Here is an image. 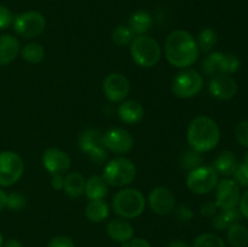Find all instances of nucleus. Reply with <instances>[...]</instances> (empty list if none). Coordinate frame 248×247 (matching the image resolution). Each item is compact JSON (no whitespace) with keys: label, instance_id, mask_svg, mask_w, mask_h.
<instances>
[{"label":"nucleus","instance_id":"9d476101","mask_svg":"<svg viewBox=\"0 0 248 247\" xmlns=\"http://www.w3.org/2000/svg\"><path fill=\"white\" fill-rule=\"evenodd\" d=\"M79 148L96 164H102L108 157V153L103 145V133L99 130L90 128L84 131L79 137Z\"/></svg>","mask_w":248,"mask_h":247},{"label":"nucleus","instance_id":"20e7f679","mask_svg":"<svg viewBox=\"0 0 248 247\" xmlns=\"http://www.w3.org/2000/svg\"><path fill=\"white\" fill-rule=\"evenodd\" d=\"M130 53L133 62L142 68H152L161 58V46L149 35L135 36L130 44Z\"/></svg>","mask_w":248,"mask_h":247},{"label":"nucleus","instance_id":"dca6fc26","mask_svg":"<svg viewBox=\"0 0 248 247\" xmlns=\"http://www.w3.org/2000/svg\"><path fill=\"white\" fill-rule=\"evenodd\" d=\"M208 90L213 98L219 101H230L237 93V84L229 75H217L212 77Z\"/></svg>","mask_w":248,"mask_h":247},{"label":"nucleus","instance_id":"ea45409f","mask_svg":"<svg viewBox=\"0 0 248 247\" xmlns=\"http://www.w3.org/2000/svg\"><path fill=\"white\" fill-rule=\"evenodd\" d=\"M218 206L215 201H206L200 206V213L205 218H213L218 213Z\"/></svg>","mask_w":248,"mask_h":247},{"label":"nucleus","instance_id":"f704fd0d","mask_svg":"<svg viewBox=\"0 0 248 247\" xmlns=\"http://www.w3.org/2000/svg\"><path fill=\"white\" fill-rule=\"evenodd\" d=\"M234 181L239 185L248 188V162L242 161L241 164L237 165L236 170L234 172Z\"/></svg>","mask_w":248,"mask_h":247},{"label":"nucleus","instance_id":"58836bf2","mask_svg":"<svg viewBox=\"0 0 248 247\" xmlns=\"http://www.w3.org/2000/svg\"><path fill=\"white\" fill-rule=\"evenodd\" d=\"M47 247H75L74 241L65 235H57L50 240Z\"/></svg>","mask_w":248,"mask_h":247},{"label":"nucleus","instance_id":"cd10ccee","mask_svg":"<svg viewBox=\"0 0 248 247\" xmlns=\"http://www.w3.org/2000/svg\"><path fill=\"white\" fill-rule=\"evenodd\" d=\"M21 56L26 62L36 64V63H40L45 57V48L39 43H28L22 47Z\"/></svg>","mask_w":248,"mask_h":247},{"label":"nucleus","instance_id":"f03ea898","mask_svg":"<svg viewBox=\"0 0 248 247\" xmlns=\"http://www.w3.org/2000/svg\"><path fill=\"white\" fill-rule=\"evenodd\" d=\"M186 140L193 150L206 153L215 149L220 140L218 124L207 115H199L189 124Z\"/></svg>","mask_w":248,"mask_h":247},{"label":"nucleus","instance_id":"f8f14e48","mask_svg":"<svg viewBox=\"0 0 248 247\" xmlns=\"http://www.w3.org/2000/svg\"><path fill=\"white\" fill-rule=\"evenodd\" d=\"M241 198L240 185L234 179H223L216 186V201L219 210L237 207Z\"/></svg>","mask_w":248,"mask_h":247},{"label":"nucleus","instance_id":"79ce46f5","mask_svg":"<svg viewBox=\"0 0 248 247\" xmlns=\"http://www.w3.org/2000/svg\"><path fill=\"white\" fill-rule=\"evenodd\" d=\"M239 206H240L239 210L240 212H241L242 217H245L246 219H248V189L244 194H242L241 198H240Z\"/></svg>","mask_w":248,"mask_h":247},{"label":"nucleus","instance_id":"5701e85b","mask_svg":"<svg viewBox=\"0 0 248 247\" xmlns=\"http://www.w3.org/2000/svg\"><path fill=\"white\" fill-rule=\"evenodd\" d=\"M203 72L210 77H217V75L225 74V53L212 52L205 57L202 62Z\"/></svg>","mask_w":248,"mask_h":247},{"label":"nucleus","instance_id":"de8ad7c7","mask_svg":"<svg viewBox=\"0 0 248 247\" xmlns=\"http://www.w3.org/2000/svg\"><path fill=\"white\" fill-rule=\"evenodd\" d=\"M244 161H245V162H248V152L246 153V154H245V156H244Z\"/></svg>","mask_w":248,"mask_h":247},{"label":"nucleus","instance_id":"b1692460","mask_svg":"<svg viewBox=\"0 0 248 247\" xmlns=\"http://www.w3.org/2000/svg\"><path fill=\"white\" fill-rule=\"evenodd\" d=\"M241 217V212L236 207L230 208V210H222V212L217 213L212 218V227L213 229L218 230V232H223V230H227L234 223H239Z\"/></svg>","mask_w":248,"mask_h":247},{"label":"nucleus","instance_id":"c756f323","mask_svg":"<svg viewBox=\"0 0 248 247\" xmlns=\"http://www.w3.org/2000/svg\"><path fill=\"white\" fill-rule=\"evenodd\" d=\"M193 247H227L224 240L213 232L201 234L194 240Z\"/></svg>","mask_w":248,"mask_h":247},{"label":"nucleus","instance_id":"393cba45","mask_svg":"<svg viewBox=\"0 0 248 247\" xmlns=\"http://www.w3.org/2000/svg\"><path fill=\"white\" fill-rule=\"evenodd\" d=\"M85 181L84 176L79 172H70L64 177V186L63 190L70 198H79L85 191Z\"/></svg>","mask_w":248,"mask_h":247},{"label":"nucleus","instance_id":"c03bdc74","mask_svg":"<svg viewBox=\"0 0 248 247\" xmlns=\"http://www.w3.org/2000/svg\"><path fill=\"white\" fill-rule=\"evenodd\" d=\"M7 205V194L2 189H0V212L6 207Z\"/></svg>","mask_w":248,"mask_h":247},{"label":"nucleus","instance_id":"4be33fe9","mask_svg":"<svg viewBox=\"0 0 248 247\" xmlns=\"http://www.w3.org/2000/svg\"><path fill=\"white\" fill-rule=\"evenodd\" d=\"M237 165L239 164H237L236 155L232 152H230V150H224V152H222L216 157L212 167L218 174L228 177L234 174Z\"/></svg>","mask_w":248,"mask_h":247},{"label":"nucleus","instance_id":"f257e3e1","mask_svg":"<svg viewBox=\"0 0 248 247\" xmlns=\"http://www.w3.org/2000/svg\"><path fill=\"white\" fill-rule=\"evenodd\" d=\"M164 51L170 64L182 69L193 65L200 55L196 39L183 29H177L167 35Z\"/></svg>","mask_w":248,"mask_h":247},{"label":"nucleus","instance_id":"bb28decb","mask_svg":"<svg viewBox=\"0 0 248 247\" xmlns=\"http://www.w3.org/2000/svg\"><path fill=\"white\" fill-rule=\"evenodd\" d=\"M227 240L232 247L248 246V229L240 223H234L227 229Z\"/></svg>","mask_w":248,"mask_h":247},{"label":"nucleus","instance_id":"e433bc0d","mask_svg":"<svg viewBox=\"0 0 248 247\" xmlns=\"http://www.w3.org/2000/svg\"><path fill=\"white\" fill-rule=\"evenodd\" d=\"M241 67V61L236 55H225V74L230 75L236 73Z\"/></svg>","mask_w":248,"mask_h":247},{"label":"nucleus","instance_id":"39448f33","mask_svg":"<svg viewBox=\"0 0 248 247\" xmlns=\"http://www.w3.org/2000/svg\"><path fill=\"white\" fill-rule=\"evenodd\" d=\"M136 173L137 170L130 159L118 156L111 159L106 165L102 177L108 183V185L121 188L132 183L133 179L136 178Z\"/></svg>","mask_w":248,"mask_h":247},{"label":"nucleus","instance_id":"aec40b11","mask_svg":"<svg viewBox=\"0 0 248 247\" xmlns=\"http://www.w3.org/2000/svg\"><path fill=\"white\" fill-rule=\"evenodd\" d=\"M109 185L102 176H91L85 183V195L89 200H103L108 195Z\"/></svg>","mask_w":248,"mask_h":247},{"label":"nucleus","instance_id":"473e14b6","mask_svg":"<svg viewBox=\"0 0 248 247\" xmlns=\"http://www.w3.org/2000/svg\"><path fill=\"white\" fill-rule=\"evenodd\" d=\"M27 206V200L24 198L23 194L18 193V191H12V193L7 194V205L6 207H9L11 211L15 212H18L22 211Z\"/></svg>","mask_w":248,"mask_h":247},{"label":"nucleus","instance_id":"09e8293b","mask_svg":"<svg viewBox=\"0 0 248 247\" xmlns=\"http://www.w3.org/2000/svg\"><path fill=\"white\" fill-rule=\"evenodd\" d=\"M0 247H2V235H1V232H0Z\"/></svg>","mask_w":248,"mask_h":247},{"label":"nucleus","instance_id":"9b49d317","mask_svg":"<svg viewBox=\"0 0 248 247\" xmlns=\"http://www.w3.org/2000/svg\"><path fill=\"white\" fill-rule=\"evenodd\" d=\"M103 145L114 154L125 155L133 149L135 138L124 128L111 127L103 133Z\"/></svg>","mask_w":248,"mask_h":247},{"label":"nucleus","instance_id":"4468645a","mask_svg":"<svg viewBox=\"0 0 248 247\" xmlns=\"http://www.w3.org/2000/svg\"><path fill=\"white\" fill-rule=\"evenodd\" d=\"M43 166L51 176H64L70 169V157L58 148H48L43 154Z\"/></svg>","mask_w":248,"mask_h":247},{"label":"nucleus","instance_id":"2f4dec72","mask_svg":"<svg viewBox=\"0 0 248 247\" xmlns=\"http://www.w3.org/2000/svg\"><path fill=\"white\" fill-rule=\"evenodd\" d=\"M201 164H202V156H201V153L195 152V150L193 149H189L182 154L181 165L184 170L191 171V170L201 166Z\"/></svg>","mask_w":248,"mask_h":247},{"label":"nucleus","instance_id":"a211bd4d","mask_svg":"<svg viewBox=\"0 0 248 247\" xmlns=\"http://www.w3.org/2000/svg\"><path fill=\"white\" fill-rule=\"evenodd\" d=\"M118 115L127 125H136L144 118V108L135 99L123 101L118 108Z\"/></svg>","mask_w":248,"mask_h":247},{"label":"nucleus","instance_id":"37998d69","mask_svg":"<svg viewBox=\"0 0 248 247\" xmlns=\"http://www.w3.org/2000/svg\"><path fill=\"white\" fill-rule=\"evenodd\" d=\"M51 185L56 190H62L63 186H64V176H60V174L52 176V178H51Z\"/></svg>","mask_w":248,"mask_h":247},{"label":"nucleus","instance_id":"a878e982","mask_svg":"<svg viewBox=\"0 0 248 247\" xmlns=\"http://www.w3.org/2000/svg\"><path fill=\"white\" fill-rule=\"evenodd\" d=\"M85 216L91 223H101L109 217V206L103 200H90L85 208Z\"/></svg>","mask_w":248,"mask_h":247},{"label":"nucleus","instance_id":"72a5a7b5","mask_svg":"<svg viewBox=\"0 0 248 247\" xmlns=\"http://www.w3.org/2000/svg\"><path fill=\"white\" fill-rule=\"evenodd\" d=\"M235 138L242 147L248 148V120H242L235 128Z\"/></svg>","mask_w":248,"mask_h":247},{"label":"nucleus","instance_id":"7c9ffc66","mask_svg":"<svg viewBox=\"0 0 248 247\" xmlns=\"http://www.w3.org/2000/svg\"><path fill=\"white\" fill-rule=\"evenodd\" d=\"M111 39L118 46H128L132 43L133 34L127 26L120 24V26L115 27L111 33Z\"/></svg>","mask_w":248,"mask_h":247},{"label":"nucleus","instance_id":"6e6552de","mask_svg":"<svg viewBox=\"0 0 248 247\" xmlns=\"http://www.w3.org/2000/svg\"><path fill=\"white\" fill-rule=\"evenodd\" d=\"M12 27L22 38L33 39L44 31L46 27V18L39 11H26L14 17Z\"/></svg>","mask_w":248,"mask_h":247},{"label":"nucleus","instance_id":"1a4fd4ad","mask_svg":"<svg viewBox=\"0 0 248 247\" xmlns=\"http://www.w3.org/2000/svg\"><path fill=\"white\" fill-rule=\"evenodd\" d=\"M24 172V162L17 153L0 152V186L14 185Z\"/></svg>","mask_w":248,"mask_h":247},{"label":"nucleus","instance_id":"423d86ee","mask_svg":"<svg viewBox=\"0 0 248 247\" xmlns=\"http://www.w3.org/2000/svg\"><path fill=\"white\" fill-rule=\"evenodd\" d=\"M202 86L203 80L200 73L189 68H186L176 74L171 82L172 92L178 98L195 97L202 90Z\"/></svg>","mask_w":248,"mask_h":247},{"label":"nucleus","instance_id":"0eeeda50","mask_svg":"<svg viewBox=\"0 0 248 247\" xmlns=\"http://www.w3.org/2000/svg\"><path fill=\"white\" fill-rule=\"evenodd\" d=\"M219 182V174L212 166H199L189 171L186 176V186L198 195H205L216 189Z\"/></svg>","mask_w":248,"mask_h":247},{"label":"nucleus","instance_id":"4c0bfd02","mask_svg":"<svg viewBox=\"0 0 248 247\" xmlns=\"http://www.w3.org/2000/svg\"><path fill=\"white\" fill-rule=\"evenodd\" d=\"M14 23V16L5 5L0 4V31L7 29Z\"/></svg>","mask_w":248,"mask_h":247},{"label":"nucleus","instance_id":"ddd939ff","mask_svg":"<svg viewBox=\"0 0 248 247\" xmlns=\"http://www.w3.org/2000/svg\"><path fill=\"white\" fill-rule=\"evenodd\" d=\"M103 92L110 102H123L130 93V81L120 73H110L103 80Z\"/></svg>","mask_w":248,"mask_h":247},{"label":"nucleus","instance_id":"6ab92c4d","mask_svg":"<svg viewBox=\"0 0 248 247\" xmlns=\"http://www.w3.org/2000/svg\"><path fill=\"white\" fill-rule=\"evenodd\" d=\"M19 52L21 46L17 38L9 34L0 35V65H6L14 62Z\"/></svg>","mask_w":248,"mask_h":247},{"label":"nucleus","instance_id":"c9c22d12","mask_svg":"<svg viewBox=\"0 0 248 247\" xmlns=\"http://www.w3.org/2000/svg\"><path fill=\"white\" fill-rule=\"evenodd\" d=\"M174 217L179 223H189L194 218V212L186 205H181L174 208Z\"/></svg>","mask_w":248,"mask_h":247},{"label":"nucleus","instance_id":"412c9836","mask_svg":"<svg viewBox=\"0 0 248 247\" xmlns=\"http://www.w3.org/2000/svg\"><path fill=\"white\" fill-rule=\"evenodd\" d=\"M153 26V18L149 12L147 11H136L133 12L128 19L127 27L132 31L133 35H145Z\"/></svg>","mask_w":248,"mask_h":247},{"label":"nucleus","instance_id":"a18cd8bd","mask_svg":"<svg viewBox=\"0 0 248 247\" xmlns=\"http://www.w3.org/2000/svg\"><path fill=\"white\" fill-rule=\"evenodd\" d=\"M2 247H23L22 242L17 239H10L2 245Z\"/></svg>","mask_w":248,"mask_h":247},{"label":"nucleus","instance_id":"49530a36","mask_svg":"<svg viewBox=\"0 0 248 247\" xmlns=\"http://www.w3.org/2000/svg\"><path fill=\"white\" fill-rule=\"evenodd\" d=\"M167 247H190V246H189L186 241H183V240H174V241L170 242V244L167 245Z\"/></svg>","mask_w":248,"mask_h":247},{"label":"nucleus","instance_id":"f3484780","mask_svg":"<svg viewBox=\"0 0 248 247\" xmlns=\"http://www.w3.org/2000/svg\"><path fill=\"white\" fill-rule=\"evenodd\" d=\"M107 234L113 241L125 244L133 237L135 228L128 219L121 217L114 218L107 224Z\"/></svg>","mask_w":248,"mask_h":247},{"label":"nucleus","instance_id":"7ed1b4c3","mask_svg":"<svg viewBox=\"0 0 248 247\" xmlns=\"http://www.w3.org/2000/svg\"><path fill=\"white\" fill-rule=\"evenodd\" d=\"M145 201L144 195L140 190L133 188L121 189L114 195L111 206L113 210L119 217L125 219H133L137 218L144 212Z\"/></svg>","mask_w":248,"mask_h":247},{"label":"nucleus","instance_id":"a19ab883","mask_svg":"<svg viewBox=\"0 0 248 247\" xmlns=\"http://www.w3.org/2000/svg\"><path fill=\"white\" fill-rule=\"evenodd\" d=\"M123 247H152V245L142 237H132L130 241L123 244Z\"/></svg>","mask_w":248,"mask_h":247},{"label":"nucleus","instance_id":"2eb2a0df","mask_svg":"<svg viewBox=\"0 0 248 247\" xmlns=\"http://www.w3.org/2000/svg\"><path fill=\"white\" fill-rule=\"evenodd\" d=\"M150 208L159 216L170 215L176 208L174 194L166 186H157L153 189L148 199Z\"/></svg>","mask_w":248,"mask_h":247},{"label":"nucleus","instance_id":"8fccbe9b","mask_svg":"<svg viewBox=\"0 0 248 247\" xmlns=\"http://www.w3.org/2000/svg\"><path fill=\"white\" fill-rule=\"evenodd\" d=\"M247 247H248V246H247Z\"/></svg>","mask_w":248,"mask_h":247},{"label":"nucleus","instance_id":"c85d7f7f","mask_svg":"<svg viewBox=\"0 0 248 247\" xmlns=\"http://www.w3.org/2000/svg\"><path fill=\"white\" fill-rule=\"evenodd\" d=\"M218 41V35L213 28H203L202 31L199 33L198 39H196V44H198L199 50L202 52L207 53L215 47V45Z\"/></svg>","mask_w":248,"mask_h":247}]
</instances>
